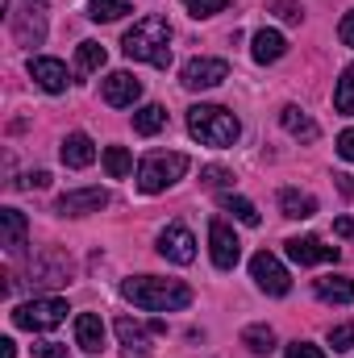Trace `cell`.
<instances>
[{
	"label": "cell",
	"instance_id": "cell-15",
	"mask_svg": "<svg viewBox=\"0 0 354 358\" xmlns=\"http://www.w3.org/2000/svg\"><path fill=\"white\" fill-rule=\"evenodd\" d=\"M13 38H17V46H42L46 42V17L38 8L17 13L13 17Z\"/></svg>",
	"mask_w": 354,
	"mask_h": 358
},
{
	"label": "cell",
	"instance_id": "cell-22",
	"mask_svg": "<svg viewBox=\"0 0 354 358\" xmlns=\"http://www.w3.org/2000/svg\"><path fill=\"white\" fill-rule=\"evenodd\" d=\"M279 208H283V217H292V221H304V217H313V213H317V200H313L309 192L283 187V192H279Z\"/></svg>",
	"mask_w": 354,
	"mask_h": 358
},
{
	"label": "cell",
	"instance_id": "cell-4",
	"mask_svg": "<svg viewBox=\"0 0 354 358\" xmlns=\"http://www.w3.org/2000/svg\"><path fill=\"white\" fill-rule=\"evenodd\" d=\"M187 171V155H146L142 159V167H138V187L146 192V196H155V192H163V187H171L176 179H183Z\"/></svg>",
	"mask_w": 354,
	"mask_h": 358
},
{
	"label": "cell",
	"instance_id": "cell-28",
	"mask_svg": "<svg viewBox=\"0 0 354 358\" xmlns=\"http://www.w3.org/2000/svg\"><path fill=\"white\" fill-rule=\"evenodd\" d=\"M221 204H225V208H229L242 225H259V221H263V217H259V208H255L246 196H234V192H229V196H221Z\"/></svg>",
	"mask_w": 354,
	"mask_h": 358
},
{
	"label": "cell",
	"instance_id": "cell-27",
	"mask_svg": "<svg viewBox=\"0 0 354 358\" xmlns=\"http://www.w3.org/2000/svg\"><path fill=\"white\" fill-rule=\"evenodd\" d=\"M104 171H108L113 179H125L129 171H134L129 150H125V146H108V150H104Z\"/></svg>",
	"mask_w": 354,
	"mask_h": 358
},
{
	"label": "cell",
	"instance_id": "cell-2",
	"mask_svg": "<svg viewBox=\"0 0 354 358\" xmlns=\"http://www.w3.org/2000/svg\"><path fill=\"white\" fill-rule=\"evenodd\" d=\"M121 50L125 59H138V63H150V67H167L171 63V25L167 17H142L125 38H121Z\"/></svg>",
	"mask_w": 354,
	"mask_h": 358
},
{
	"label": "cell",
	"instance_id": "cell-25",
	"mask_svg": "<svg viewBox=\"0 0 354 358\" xmlns=\"http://www.w3.org/2000/svg\"><path fill=\"white\" fill-rule=\"evenodd\" d=\"M334 108L346 113V117H354V63L342 71V80H338V88H334Z\"/></svg>",
	"mask_w": 354,
	"mask_h": 358
},
{
	"label": "cell",
	"instance_id": "cell-13",
	"mask_svg": "<svg viewBox=\"0 0 354 358\" xmlns=\"http://www.w3.org/2000/svg\"><path fill=\"white\" fill-rule=\"evenodd\" d=\"M150 325H142V321H134V317H121L117 321V338H121V346H125V355L129 358H146L150 355Z\"/></svg>",
	"mask_w": 354,
	"mask_h": 358
},
{
	"label": "cell",
	"instance_id": "cell-11",
	"mask_svg": "<svg viewBox=\"0 0 354 358\" xmlns=\"http://www.w3.org/2000/svg\"><path fill=\"white\" fill-rule=\"evenodd\" d=\"M100 96H104V104H113V108H129V104H138V96H142V80L129 76V71H113V76L100 84Z\"/></svg>",
	"mask_w": 354,
	"mask_h": 358
},
{
	"label": "cell",
	"instance_id": "cell-39",
	"mask_svg": "<svg viewBox=\"0 0 354 358\" xmlns=\"http://www.w3.org/2000/svg\"><path fill=\"white\" fill-rule=\"evenodd\" d=\"M334 234H338V238H354V221L351 217H338V221H334Z\"/></svg>",
	"mask_w": 354,
	"mask_h": 358
},
{
	"label": "cell",
	"instance_id": "cell-21",
	"mask_svg": "<svg viewBox=\"0 0 354 358\" xmlns=\"http://www.w3.org/2000/svg\"><path fill=\"white\" fill-rule=\"evenodd\" d=\"M283 50H288V38L279 29H259L255 34V46H250L255 63H275V59H283Z\"/></svg>",
	"mask_w": 354,
	"mask_h": 358
},
{
	"label": "cell",
	"instance_id": "cell-24",
	"mask_svg": "<svg viewBox=\"0 0 354 358\" xmlns=\"http://www.w3.org/2000/svg\"><path fill=\"white\" fill-rule=\"evenodd\" d=\"M242 346L259 358L271 355V350H275V329H271V325H246V329H242Z\"/></svg>",
	"mask_w": 354,
	"mask_h": 358
},
{
	"label": "cell",
	"instance_id": "cell-41",
	"mask_svg": "<svg viewBox=\"0 0 354 358\" xmlns=\"http://www.w3.org/2000/svg\"><path fill=\"white\" fill-rule=\"evenodd\" d=\"M338 183H342V192H346V196L354 192V179H351V176H338Z\"/></svg>",
	"mask_w": 354,
	"mask_h": 358
},
{
	"label": "cell",
	"instance_id": "cell-12",
	"mask_svg": "<svg viewBox=\"0 0 354 358\" xmlns=\"http://www.w3.org/2000/svg\"><path fill=\"white\" fill-rule=\"evenodd\" d=\"M104 204H108V192L104 187H76V192H63L55 208L63 217H84V213H100Z\"/></svg>",
	"mask_w": 354,
	"mask_h": 358
},
{
	"label": "cell",
	"instance_id": "cell-20",
	"mask_svg": "<svg viewBox=\"0 0 354 358\" xmlns=\"http://www.w3.org/2000/svg\"><path fill=\"white\" fill-rule=\"evenodd\" d=\"M313 292L325 304H354V279H346V275H325L313 283Z\"/></svg>",
	"mask_w": 354,
	"mask_h": 358
},
{
	"label": "cell",
	"instance_id": "cell-17",
	"mask_svg": "<svg viewBox=\"0 0 354 358\" xmlns=\"http://www.w3.org/2000/svg\"><path fill=\"white\" fill-rule=\"evenodd\" d=\"M76 346L84 355H100L104 350V321L96 313H80L76 317Z\"/></svg>",
	"mask_w": 354,
	"mask_h": 358
},
{
	"label": "cell",
	"instance_id": "cell-34",
	"mask_svg": "<svg viewBox=\"0 0 354 358\" xmlns=\"http://www.w3.org/2000/svg\"><path fill=\"white\" fill-rule=\"evenodd\" d=\"M34 355L38 358H71L63 342H42V346H34Z\"/></svg>",
	"mask_w": 354,
	"mask_h": 358
},
{
	"label": "cell",
	"instance_id": "cell-7",
	"mask_svg": "<svg viewBox=\"0 0 354 358\" xmlns=\"http://www.w3.org/2000/svg\"><path fill=\"white\" fill-rule=\"evenodd\" d=\"M225 76H229V63L225 59H192V63H183L179 84L187 92H204V88H217Z\"/></svg>",
	"mask_w": 354,
	"mask_h": 358
},
{
	"label": "cell",
	"instance_id": "cell-30",
	"mask_svg": "<svg viewBox=\"0 0 354 358\" xmlns=\"http://www.w3.org/2000/svg\"><path fill=\"white\" fill-rule=\"evenodd\" d=\"M330 346H334V355H351L354 350V325H338V329H330Z\"/></svg>",
	"mask_w": 354,
	"mask_h": 358
},
{
	"label": "cell",
	"instance_id": "cell-31",
	"mask_svg": "<svg viewBox=\"0 0 354 358\" xmlns=\"http://www.w3.org/2000/svg\"><path fill=\"white\" fill-rule=\"evenodd\" d=\"M183 8L192 17H217V13H225V0H183Z\"/></svg>",
	"mask_w": 354,
	"mask_h": 358
},
{
	"label": "cell",
	"instance_id": "cell-19",
	"mask_svg": "<svg viewBox=\"0 0 354 358\" xmlns=\"http://www.w3.org/2000/svg\"><path fill=\"white\" fill-rule=\"evenodd\" d=\"M59 155H63V163H67V167H76V171H80V167L96 163V142H92L88 134H67Z\"/></svg>",
	"mask_w": 354,
	"mask_h": 358
},
{
	"label": "cell",
	"instance_id": "cell-33",
	"mask_svg": "<svg viewBox=\"0 0 354 358\" xmlns=\"http://www.w3.org/2000/svg\"><path fill=\"white\" fill-rule=\"evenodd\" d=\"M283 358H325V350H321V346H313V342H292Z\"/></svg>",
	"mask_w": 354,
	"mask_h": 358
},
{
	"label": "cell",
	"instance_id": "cell-38",
	"mask_svg": "<svg viewBox=\"0 0 354 358\" xmlns=\"http://www.w3.org/2000/svg\"><path fill=\"white\" fill-rule=\"evenodd\" d=\"M275 13H279L283 21H292V25H300V8H296V4H288V0H283V4H275Z\"/></svg>",
	"mask_w": 354,
	"mask_h": 358
},
{
	"label": "cell",
	"instance_id": "cell-6",
	"mask_svg": "<svg viewBox=\"0 0 354 358\" xmlns=\"http://www.w3.org/2000/svg\"><path fill=\"white\" fill-rule=\"evenodd\" d=\"M250 279L263 287L267 296H288V287H292V275H288V267H283L275 255H267V250H259V255L250 259Z\"/></svg>",
	"mask_w": 354,
	"mask_h": 358
},
{
	"label": "cell",
	"instance_id": "cell-5",
	"mask_svg": "<svg viewBox=\"0 0 354 358\" xmlns=\"http://www.w3.org/2000/svg\"><path fill=\"white\" fill-rule=\"evenodd\" d=\"M63 321H67V300H59V296H42V300H29V304H17L13 308V325L17 329H29V334L55 329Z\"/></svg>",
	"mask_w": 354,
	"mask_h": 358
},
{
	"label": "cell",
	"instance_id": "cell-16",
	"mask_svg": "<svg viewBox=\"0 0 354 358\" xmlns=\"http://www.w3.org/2000/svg\"><path fill=\"white\" fill-rule=\"evenodd\" d=\"M29 76L42 92H67V67L59 59H29Z\"/></svg>",
	"mask_w": 354,
	"mask_h": 358
},
{
	"label": "cell",
	"instance_id": "cell-23",
	"mask_svg": "<svg viewBox=\"0 0 354 358\" xmlns=\"http://www.w3.org/2000/svg\"><path fill=\"white\" fill-rule=\"evenodd\" d=\"M163 125H167V108H163V104H142V108L134 113V134H142V138L159 134Z\"/></svg>",
	"mask_w": 354,
	"mask_h": 358
},
{
	"label": "cell",
	"instance_id": "cell-8",
	"mask_svg": "<svg viewBox=\"0 0 354 358\" xmlns=\"http://www.w3.org/2000/svg\"><path fill=\"white\" fill-rule=\"evenodd\" d=\"M208 246H213V263H217L221 271L238 267V259H242V242H238V234H234L225 221H213V225H208Z\"/></svg>",
	"mask_w": 354,
	"mask_h": 358
},
{
	"label": "cell",
	"instance_id": "cell-32",
	"mask_svg": "<svg viewBox=\"0 0 354 358\" xmlns=\"http://www.w3.org/2000/svg\"><path fill=\"white\" fill-rule=\"evenodd\" d=\"M200 179H204V187H213V192H225V187L234 183V176H229L225 167H204V171H200Z\"/></svg>",
	"mask_w": 354,
	"mask_h": 358
},
{
	"label": "cell",
	"instance_id": "cell-40",
	"mask_svg": "<svg viewBox=\"0 0 354 358\" xmlns=\"http://www.w3.org/2000/svg\"><path fill=\"white\" fill-rule=\"evenodd\" d=\"M0 358H17V342L13 338H0Z\"/></svg>",
	"mask_w": 354,
	"mask_h": 358
},
{
	"label": "cell",
	"instance_id": "cell-1",
	"mask_svg": "<svg viewBox=\"0 0 354 358\" xmlns=\"http://www.w3.org/2000/svg\"><path fill=\"white\" fill-rule=\"evenodd\" d=\"M121 296L142 308V313H176L192 304V287L179 279H159V275H134L121 283Z\"/></svg>",
	"mask_w": 354,
	"mask_h": 358
},
{
	"label": "cell",
	"instance_id": "cell-29",
	"mask_svg": "<svg viewBox=\"0 0 354 358\" xmlns=\"http://www.w3.org/2000/svg\"><path fill=\"white\" fill-rule=\"evenodd\" d=\"M129 13V0H92L88 4V17L92 21H117Z\"/></svg>",
	"mask_w": 354,
	"mask_h": 358
},
{
	"label": "cell",
	"instance_id": "cell-35",
	"mask_svg": "<svg viewBox=\"0 0 354 358\" xmlns=\"http://www.w3.org/2000/svg\"><path fill=\"white\" fill-rule=\"evenodd\" d=\"M338 155H342L346 163H354V129H342V134H338Z\"/></svg>",
	"mask_w": 354,
	"mask_h": 358
},
{
	"label": "cell",
	"instance_id": "cell-26",
	"mask_svg": "<svg viewBox=\"0 0 354 358\" xmlns=\"http://www.w3.org/2000/svg\"><path fill=\"white\" fill-rule=\"evenodd\" d=\"M104 59H108V55H104V46H100V42H80V50H76V63H80V71H84V76L100 71V67H104Z\"/></svg>",
	"mask_w": 354,
	"mask_h": 358
},
{
	"label": "cell",
	"instance_id": "cell-9",
	"mask_svg": "<svg viewBox=\"0 0 354 358\" xmlns=\"http://www.w3.org/2000/svg\"><path fill=\"white\" fill-rule=\"evenodd\" d=\"M288 259L300 267H317V263H338V246H325L321 238H288L283 242Z\"/></svg>",
	"mask_w": 354,
	"mask_h": 358
},
{
	"label": "cell",
	"instance_id": "cell-3",
	"mask_svg": "<svg viewBox=\"0 0 354 358\" xmlns=\"http://www.w3.org/2000/svg\"><path fill=\"white\" fill-rule=\"evenodd\" d=\"M187 134L196 142H204V146H234L238 134H242V125L221 104H192L187 108Z\"/></svg>",
	"mask_w": 354,
	"mask_h": 358
},
{
	"label": "cell",
	"instance_id": "cell-37",
	"mask_svg": "<svg viewBox=\"0 0 354 358\" xmlns=\"http://www.w3.org/2000/svg\"><path fill=\"white\" fill-rule=\"evenodd\" d=\"M338 38H342L346 46H354V13H346V17H342V25H338Z\"/></svg>",
	"mask_w": 354,
	"mask_h": 358
},
{
	"label": "cell",
	"instance_id": "cell-10",
	"mask_svg": "<svg viewBox=\"0 0 354 358\" xmlns=\"http://www.w3.org/2000/svg\"><path fill=\"white\" fill-rule=\"evenodd\" d=\"M159 255L171 259V263H179V267H187V263L196 259V238H192V229L167 225V229L159 234Z\"/></svg>",
	"mask_w": 354,
	"mask_h": 358
},
{
	"label": "cell",
	"instance_id": "cell-18",
	"mask_svg": "<svg viewBox=\"0 0 354 358\" xmlns=\"http://www.w3.org/2000/svg\"><path fill=\"white\" fill-rule=\"evenodd\" d=\"M279 125L292 134V138H300V142H317V121L300 108V104H283V113H279Z\"/></svg>",
	"mask_w": 354,
	"mask_h": 358
},
{
	"label": "cell",
	"instance_id": "cell-42",
	"mask_svg": "<svg viewBox=\"0 0 354 358\" xmlns=\"http://www.w3.org/2000/svg\"><path fill=\"white\" fill-rule=\"evenodd\" d=\"M34 4H42V0H34Z\"/></svg>",
	"mask_w": 354,
	"mask_h": 358
},
{
	"label": "cell",
	"instance_id": "cell-14",
	"mask_svg": "<svg viewBox=\"0 0 354 358\" xmlns=\"http://www.w3.org/2000/svg\"><path fill=\"white\" fill-rule=\"evenodd\" d=\"M25 234H29L25 213H17V208H0V246H4L8 255H21V250H25Z\"/></svg>",
	"mask_w": 354,
	"mask_h": 358
},
{
	"label": "cell",
	"instance_id": "cell-36",
	"mask_svg": "<svg viewBox=\"0 0 354 358\" xmlns=\"http://www.w3.org/2000/svg\"><path fill=\"white\" fill-rule=\"evenodd\" d=\"M21 187H50V171H29L21 179Z\"/></svg>",
	"mask_w": 354,
	"mask_h": 358
}]
</instances>
